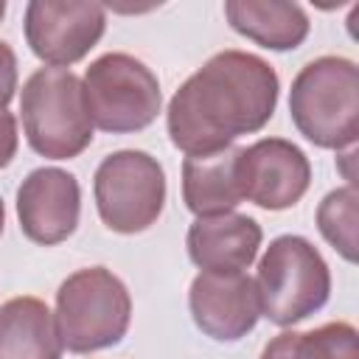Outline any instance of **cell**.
Returning <instances> with one entry per match:
<instances>
[{"mask_svg":"<svg viewBox=\"0 0 359 359\" xmlns=\"http://www.w3.org/2000/svg\"><path fill=\"white\" fill-rule=\"evenodd\" d=\"M275 67L247 50H219L171 95L165 129L185 157L216 154L236 137L261 132L278 107Z\"/></svg>","mask_w":359,"mask_h":359,"instance_id":"6da1fadb","label":"cell"},{"mask_svg":"<svg viewBox=\"0 0 359 359\" xmlns=\"http://www.w3.org/2000/svg\"><path fill=\"white\" fill-rule=\"evenodd\" d=\"M289 115L317 149L345 151L359 137V67L345 56H320L297 70Z\"/></svg>","mask_w":359,"mask_h":359,"instance_id":"7a4b0ae2","label":"cell"},{"mask_svg":"<svg viewBox=\"0 0 359 359\" xmlns=\"http://www.w3.org/2000/svg\"><path fill=\"white\" fill-rule=\"evenodd\" d=\"M28 146L48 160H73L93 143V118L81 79L70 67L34 70L20 93Z\"/></svg>","mask_w":359,"mask_h":359,"instance_id":"3957f363","label":"cell"},{"mask_svg":"<svg viewBox=\"0 0 359 359\" xmlns=\"http://www.w3.org/2000/svg\"><path fill=\"white\" fill-rule=\"evenodd\" d=\"M56 331L70 353H93L118 345L132 323V294L107 266H84L67 275L56 292Z\"/></svg>","mask_w":359,"mask_h":359,"instance_id":"277c9868","label":"cell"},{"mask_svg":"<svg viewBox=\"0 0 359 359\" xmlns=\"http://www.w3.org/2000/svg\"><path fill=\"white\" fill-rule=\"evenodd\" d=\"M252 280L261 314L280 328L311 317L331 297V269L325 258L309 238L294 233L269 241Z\"/></svg>","mask_w":359,"mask_h":359,"instance_id":"5b68a950","label":"cell"},{"mask_svg":"<svg viewBox=\"0 0 359 359\" xmlns=\"http://www.w3.org/2000/svg\"><path fill=\"white\" fill-rule=\"evenodd\" d=\"M93 126L112 135H129L151 126L163 107L160 81L132 53H104L81 79Z\"/></svg>","mask_w":359,"mask_h":359,"instance_id":"8992f818","label":"cell"},{"mask_svg":"<svg viewBox=\"0 0 359 359\" xmlns=\"http://www.w3.org/2000/svg\"><path fill=\"white\" fill-rule=\"evenodd\" d=\"M101 222L112 233L135 236L149 230L165 205V171L149 151L121 149L107 154L93 177Z\"/></svg>","mask_w":359,"mask_h":359,"instance_id":"52a82bcc","label":"cell"},{"mask_svg":"<svg viewBox=\"0 0 359 359\" xmlns=\"http://www.w3.org/2000/svg\"><path fill=\"white\" fill-rule=\"evenodd\" d=\"M22 31L31 53L48 67L81 62L107 31V11L90 0H31Z\"/></svg>","mask_w":359,"mask_h":359,"instance_id":"ba28073f","label":"cell"},{"mask_svg":"<svg viewBox=\"0 0 359 359\" xmlns=\"http://www.w3.org/2000/svg\"><path fill=\"white\" fill-rule=\"evenodd\" d=\"M241 196L264 210L294 208L311 185V163L286 137H261L238 154Z\"/></svg>","mask_w":359,"mask_h":359,"instance_id":"9c48e42d","label":"cell"},{"mask_svg":"<svg viewBox=\"0 0 359 359\" xmlns=\"http://www.w3.org/2000/svg\"><path fill=\"white\" fill-rule=\"evenodd\" d=\"M81 188L79 180L56 165L34 168L17 188V219L28 241L53 247L67 241L79 227Z\"/></svg>","mask_w":359,"mask_h":359,"instance_id":"30bf717a","label":"cell"},{"mask_svg":"<svg viewBox=\"0 0 359 359\" xmlns=\"http://www.w3.org/2000/svg\"><path fill=\"white\" fill-rule=\"evenodd\" d=\"M188 309L194 325L216 342H238L261 317L255 280L247 272H199L188 289Z\"/></svg>","mask_w":359,"mask_h":359,"instance_id":"8fae6325","label":"cell"},{"mask_svg":"<svg viewBox=\"0 0 359 359\" xmlns=\"http://www.w3.org/2000/svg\"><path fill=\"white\" fill-rule=\"evenodd\" d=\"M264 241L261 224L247 213L194 219L185 236L188 258L202 272H244Z\"/></svg>","mask_w":359,"mask_h":359,"instance_id":"7c38bea8","label":"cell"},{"mask_svg":"<svg viewBox=\"0 0 359 359\" xmlns=\"http://www.w3.org/2000/svg\"><path fill=\"white\" fill-rule=\"evenodd\" d=\"M238 154L241 146H230L216 154L182 160V202L196 219L233 213L241 205Z\"/></svg>","mask_w":359,"mask_h":359,"instance_id":"4fadbf2b","label":"cell"},{"mask_svg":"<svg viewBox=\"0 0 359 359\" xmlns=\"http://www.w3.org/2000/svg\"><path fill=\"white\" fill-rule=\"evenodd\" d=\"M230 28L266 50H294L309 36V14L300 3L283 0H227Z\"/></svg>","mask_w":359,"mask_h":359,"instance_id":"5bb4252c","label":"cell"},{"mask_svg":"<svg viewBox=\"0 0 359 359\" xmlns=\"http://www.w3.org/2000/svg\"><path fill=\"white\" fill-rule=\"evenodd\" d=\"M0 359H62V339L45 300L22 294L0 306Z\"/></svg>","mask_w":359,"mask_h":359,"instance_id":"9a60e30c","label":"cell"},{"mask_svg":"<svg viewBox=\"0 0 359 359\" xmlns=\"http://www.w3.org/2000/svg\"><path fill=\"white\" fill-rule=\"evenodd\" d=\"M261 359H359V334L345 320L311 331H283L264 345Z\"/></svg>","mask_w":359,"mask_h":359,"instance_id":"2e32d148","label":"cell"},{"mask_svg":"<svg viewBox=\"0 0 359 359\" xmlns=\"http://www.w3.org/2000/svg\"><path fill=\"white\" fill-rule=\"evenodd\" d=\"M356 224H359V194L353 185L328 191L317 205L320 236L348 264H356Z\"/></svg>","mask_w":359,"mask_h":359,"instance_id":"e0dca14e","label":"cell"},{"mask_svg":"<svg viewBox=\"0 0 359 359\" xmlns=\"http://www.w3.org/2000/svg\"><path fill=\"white\" fill-rule=\"evenodd\" d=\"M17 90V53L8 42L0 39V109L8 107Z\"/></svg>","mask_w":359,"mask_h":359,"instance_id":"ac0fdd59","label":"cell"},{"mask_svg":"<svg viewBox=\"0 0 359 359\" xmlns=\"http://www.w3.org/2000/svg\"><path fill=\"white\" fill-rule=\"evenodd\" d=\"M20 146V135H17V118L8 109H0V168H6Z\"/></svg>","mask_w":359,"mask_h":359,"instance_id":"d6986e66","label":"cell"},{"mask_svg":"<svg viewBox=\"0 0 359 359\" xmlns=\"http://www.w3.org/2000/svg\"><path fill=\"white\" fill-rule=\"evenodd\" d=\"M3 224H6V205L0 199V236H3Z\"/></svg>","mask_w":359,"mask_h":359,"instance_id":"ffe728a7","label":"cell"},{"mask_svg":"<svg viewBox=\"0 0 359 359\" xmlns=\"http://www.w3.org/2000/svg\"><path fill=\"white\" fill-rule=\"evenodd\" d=\"M3 14H6V0H0V20H3Z\"/></svg>","mask_w":359,"mask_h":359,"instance_id":"44dd1931","label":"cell"}]
</instances>
